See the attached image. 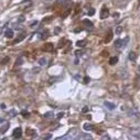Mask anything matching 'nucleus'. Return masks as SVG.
<instances>
[{"label": "nucleus", "mask_w": 140, "mask_h": 140, "mask_svg": "<svg viewBox=\"0 0 140 140\" xmlns=\"http://www.w3.org/2000/svg\"><path fill=\"white\" fill-rule=\"evenodd\" d=\"M75 131H77L76 128H73L72 130H69L68 132H67V135H65V136H62V137H58V140H61V139H74V138H77V133H74Z\"/></svg>", "instance_id": "nucleus-1"}, {"label": "nucleus", "mask_w": 140, "mask_h": 140, "mask_svg": "<svg viewBox=\"0 0 140 140\" xmlns=\"http://www.w3.org/2000/svg\"><path fill=\"white\" fill-rule=\"evenodd\" d=\"M129 41V38H126L125 39V41L124 40H121V39H117L116 41H115V43H114V45L116 49H120V47H125L126 46V43Z\"/></svg>", "instance_id": "nucleus-2"}, {"label": "nucleus", "mask_w": 140, "mask_h": 140, "mask_svg": "<svg viewBox=\"0 0 140 140\" xmlns=\"http://www.w3.org/2000/svg\"><path fill=\"white\" fill-rule=\"evenodd\" d=\"M109 17V10H108V8H106V7H103V9L100 10V19H106V18H108Z\"/></svg>", "instance_id": "nucleus-3"}, {"label": "nucleus", "mask_w": 140, "mask_h": 140, "mask_svg": "<svg viewBox=\"0 0 140 140\" xmlns=\"http://www.w3.org/2000/svg\"><path fill=\"white\" fill-rule=\"evenodd\" d=\"M12 136L15 137V138H21V136H22V129H21L20 127H19V128H16V129L13 130Z\"/></svg>", "instance_id": "nucleus-4"}, {"label": "nucleus", "mask_w": 140, "mask_h": 140, "mask_svg": "<svg viewBox=\"0 0 140 140\" xmlns=\"http://www.w3.org/2000/svg\"><path fill=\"white\" fill-rule=\"evenodd\" d=\"M129 132H130V135L135 136V137H137V138H139L140 137V130L137 129V128H130Z\"/></svg>", "instance_id": "nucleus-5"}, {"label": "nucleus", "mask_w": 140, "mask_h": 140, "mask_svg": "<svg viewBox=\"0 0 140 140\" xmlns=\"http://www.w3.org/2000/svg\"><path fill=\"white\" fill-rule=\"evenodd\" d=\"M5 36L7 39H11V38H13V30L12 29H8V30H6V32H5Z\"/></svg>", "instance_id": "nucleus-6"}, {"label": "nucleus", "mask_w": 140, "mask_h": 140, "mask_svg": "<svg viewBox=\"0 0 140 140\" xmlns=\"http://www.w3.org/2000/svg\"><path fill=\"white\" fill-rule=\"evenodd\" d=\"M83 128H84V130H86V131H93L95 129V127L92 124H84Z\"/></svg>", "instance_id": "nucleus-7"}, {"label": "nucleus", "mask_w": 140, "mask_h": 140, "mask_svg": "<svg viewBox=\"0 0 140 140\" xmlns=\"http://www.w3.org/2000/svg\"><path fill=\"white\" fill-rule=\"evenodd\" d=\"M104 105L109 109V110H113V109L116 108V105L115 104H113V103H110V102H106V100L104 102Z\"/></svg>", "instance_id": "nucleus-8"}, {"label": "nucleus", "mask_w": 140, "mask_h": 140, "mask_svg": "<svg viewBox=\"0 0 140 140\" xmlns=\"http://www.w3.org/2000/svg\"><path fill=\"white\" fill-rule=\"evenodd\" d=\"M53 50H54V45L52 43H47L44 46V51H46V52H52Z\"/></svg>", "instance_id": "nucleus-9"}, {"label": "nucleus", "mask_w": 140, "mask_h": 140, "mask_svg": "<svg viewBox=\"0 0 140 140\" xmlns=\"http://www.w3.org/2000/svg\"><path fill=\"white\" fill-rule=\"evenodd\" d=\"M117 62H118V57L117 56H113V57L109 58V64H110V65H115Z\"/></svg>", "instance_id": "nucleus-10"}, {"label": "nucleus", "mask_w": 140, "mask_h": 140, "mask_svg": "<svg viewBox=\"0 0 140 140\" xmlns=\"http://www.w3.org/2000/svg\"><path fill=\"white\" fill-rule=\"evenodd\" d=\"M78 139H92V136L88 133H84V135H78L77 136Z\"/></svg>", "instance_id": "nucleus-11"}, {"label": "nucleus", "mask_w": 140, "mask_h": 140, "mask_svg": "<svg viewBox=\"0 0 140 140\" xmlns=\"http://www.w3.org/2000/svg\"><path fill=\"white\" fill-rule=\"evenodd\" d=\"M128 58H129L130 61H136L137 54H136L135 52H130V53H129V55H128Z\"/></svg>", "instance_id": "nucleus-12"}, {"label": "nucleus", "mask_w": 140, "mask_h": 140, "mask_svg": "<svg viewBox=\"0 0 140 140\" xmlns=\"http://www.w3.org/2000/svg\"><path fill=\"white\" fill-rule=\"evenodd\" d=\"M39 64H40V66H46V64H47V61H46V58H44V57H41L40 60H39Z\"/></svg>", "instance_id": "nucleus-13"}, {"label": "nucleus", "mask_w": 140, "mask_h": 140, "mask_svg": "<svg viewBox=\"0 0 140 140\" xmlns=\"http://www.w3.org/2000/svg\"><path fill=\"white\" fill-rule=\"evenodd\" d=\"M125 1H127V0H113L114 5H116V6H122Z\"/></svg>", "instance_id": "nucleus-14"}, {"label": "nucleus", "mask_w": 140, "mask_h": 140, "mask_svg": "<svg viewBox=\"0 0 140 140\" xmlns=\"http://www.w3.org/2000/svg\"><path fill=\"white\" fill-rule=\"evenodd\" d=\"M85 44H86V40H81V41H77L76 45L78 47H83V46H85Z\"/></svg>", "instance_id": "nucleus-15"}, {"label": "nucleus", "mask_w": 140, "mask_h": 140, "mask_svg": "<svg viewBox=\"0 0 140 140\" xmlns=\"http://www.w3.org/2000/svg\"><path fill=\"white\" fill-rule=\"evenodd\" d=\"M128 114H129L131 117H132V116H133V117H137V116H138V113H137V111H136L133 108H132V109H130V110L128 111Z\"/></svg>", "instance_id": "nucleus-16"}, {"label": "nucleus", "mask_w": 140, "mask_h": 140, "mask_svg": "<svg viewBox=\"0 0 140 140\" xmlns=\"http://www.w3.org/2000/svg\"><path fill=\"white\" fill-rule=\"evenodd\" d=\"M54 116V114H53V111H49V113H45L43 115L44 118H51V117Z\"/></svg>", "instance_id": "nucleus-17"}, {"label": "nucleus", "mask_w": 140, "mask_h": 140, "mask_svg": "<svg viewBox=\"0 0 140 140\" xmlns=\"http://www.w3.org/2000/svg\"><path fill=\"white\" fill-rule=\"evenodd\" d=\"M111 38H113V32H111V31H109L108 35H107V38L105 39V42H106V43H108V42L111 40Z\"/></svg>", "instance_id": "nucleus-18"}, {"label": "nucleus", "mask_w": 140, "mask_h": 140, "mask_svg": "<svg viewBox=\"0 0 140 140\" xmlns=\"http://www.w3.org/2000/svg\"><path fill=\"white\" fill-rule=\"evenodd\" d=\"M24 36H26V34H24V33H23V34H21V35H20V38L16 39V40L13 41V43H18V42H21V41L24 39Z\"/></svg>", "instance_id": "nucleus-19"}, {"label": "nucleus", "mask_w": 140, "mask_h": 140, "mask_svg": "<svg viewBox=\"0 0 140 140\" xmlns=\"http://www.w3.org/2000/svg\"><path fill=\"white\" fill-rule=\"evenodd\" d=\"M22 63H23V57H19L16 62V65H22Z\"/></svg>", "instance_id": "nucleus-20"}, {"label": "nucleus", "mask_w": 140, "mask_h": 140, "mask_svg": "<svg viewBox=\"0 0 140 140\" xmlns=\"http://www.w3.org/2000/svg\"><path fill=\"white\" fill-rule=\"evenodd\" d=\"M23 21H24V16H19L18 18H17V22H18V23L23 22Z\"/></svg>", "instance_id": "nucleus-21"}, {"label": "nucleus", "mask_w": 140, "mask_h": 140, "mask_svg": "<svg viewBox=\"0 0 140 140\" xmlns=\"http://www.w3.org/2000/svg\"><path fill=\"white\" fill-rule=\"evenodd\" d=\"M83 23L86 24V26H88V27H93V23H92L89 20H83Z\"/></svg>", "instance_id": "nucleus-22"}, {"label": "nucleus", "mask_w": 140, "mask_h": 140, "mask_svg": "<svg viewBox=\"0 0 140 140\" xmlns=\"http://www.w3.org/2000/svg\"><path fill=\"white\" fill-rule=\"evenodd\" d=\"M47 34H49V32H47V31H45V32H43V33H42V36H41V39H42V40L46 39V38H47Z\"/></svg>", "instance_id": "nucleus-23"}, {"label": "nucleus", "mask_w": 140, "mask_h": 140, "mask_svg": "<svg viewBox=\"0 0 140 140\" xmlns=\"http://www.w3.org/2000/svg\"><path fill=\"white\" fill-rule=\"evenodd\" d=\"M121 27H117V29H116V31H115V32H116V34H120V32H121Z\"/></svg>", "instance_id": "nucleus-24"}, {"label": "nucleus", "mask_w": 140, "mask_h": 140, "mask_svg": "<svg viewBox=\"0 0 140 140\" xmlns=\"http://www.w3.org/2000/svg\"><path fill=\"white\" fill-rule=\"evenodd\" d=\"M22 115H23V117H26V118H28V117H29V113H28V111H26V110H23V111H22V113H21Z\"/></svg>", "instance_id": "nucleus-25"}, {"label": "nucleus", "mask_w": 140, "mask_h": 140, "mask_svg": "<svg viewBox=\"0 0 140 140\" xmlns=\"http://www.w3.org/2000/svg\"><path fill=\"white\" fill-rule=\"evenodd\" d=\"M95 13V10L93 9V8H91V9H89V11H88V16H93Z\"/></svg>", "instance_id": "nucleus-26"}, {"label": "nucleus", "mask_w": 140, "mask_h": 140, "mask_svg": "<svg viewBox=\"0 0 140 140\" xmlns=\"http://www.w3.org/2000/svg\"><path fill=\"white\" fill-rule=\"evenodd\" d=\"M87 111H88V107H86V106H85L84 108H82V113L85 114V113H87Z\"/></svg>", "instance_id": "nucleus-27"}, {"label": "nucleus", "mask_w": 140, "mask_h": 140, "mask_svg": "<svg viewBox=\"0 0 140 140\" xmlns=\"http://www.w3.org/2000/svg\"><path fill=\"white\" fill-rule=\"evenodd\" d=\"M8 61H9V57H5L4 60L1 61V64H6V62H8Z\"/></svg>", "instance_id": "nucleus-28"}, {"label": "nucleus", "mask_w": 140, "mask_h": 140, "mask_svg": "<svg viewBox=\"0 0 140 140\" xmlns=\"http://www.w3.org/2000/svg\"><path fill=\"white\" fill-rule=\"evenodd\" d=\"M6 27H7V24H6V26H4V27H1V28H0V34H1V33L4 32V30H5V28H6Z\"/></svg>", "instance_id": "nucleus-29"}, {"label": "nucleus", "mask_w": 140, "mask_h": 140, "mask_svg": "<svg viewBox=\"0 0 140 140\" xmlns=\"http://www.w3.org/2000/svg\"><path fill=\"white\" fill-rule=\"evenodd\" d=\"M15 114H16V111H15V110H11V111H10V115H11L10 117H15Z\"/></svg>", "instance_id": "nucleus-30"}, {"label": "nucleus", "mask_w": 140, "mask_h": 140, "mask_svg": "<svg viewBox=\"0 0 140 140\" xmlns=\"http://www.w3.org/2000/svg\"><path fill=\"white\" fill-rule=\"evenodd\" d=\"M69 11H71V10H67V11H66L65 13H64V15H63V18H65V17H66V16L68 15V13H69Z\"/></svg>", "instance_id": "nucleus-31"}, {"label": "nucleus", "mask_w": 140, "mask_h": 140, "mask_svg": "<svg viewBox=\"0 0 140 140\" xmlns=\"http://www.w3.org/2000/svg\"><path fill=\"white\" fill-rule=\"evenodd\" d=\"M36 24H38V21H33L31 23V27H34V26H36Z\"/></svg>", "instance_id": "nucleus-32"}, {"label": "nucleus", "mask_w": 140, "mask_h": 140, "mask_svg": "<svg viewBox=\"0 0 140 140\" xmlns=\"http://www.w3.org/2000/svg\"><path fill=\"white\" fill-rule=\"evenodd\" d=\"M64 116V113H60L57 115V118H61V117H63Z\"/></svg>", "instance_id": "nucleus-33"}, {"label": "nucleus", "mask_w": 140, "mask_h": 140, "mask_svg": "<svg viewBox=\"0 0 140 140\" xmlns=\"http://www.w3.org/2000/svg\"><path fill=\"white\" fill-rule=\"evenodd\" d=\"M84 80H85V81H84L85 83H88V82H89V78H88V77H85Z\"/></svg>", "instance_id": "nucleus-34"}, {"label": "nucleus", "mask_w": 140, "mask_h": 140, "mask_svg": "<svg viewBox=\"0 0 140 140\" xmlns=\"http://www.w3.org/2000/svg\"><path fill=\"white\" fill-rule=\"evenodd\" d=\"M60 32V29H58V28H56V29H55V33H58Z\"/></svg>", "instance_id": "nucleus-35"}, {"label": "nucleus", "mask_w": 140, "mask_h": 140, "mask_svg": "<svg viewBox=\"0 0 140 140\" xmlns=\"http://www.w3.org/2000/svg\"><path fill=\"white\" fill-rule=\"evenodd\" d=\"M50 138H51V135H47V136L45 137V139H50Z\"/></svg>", "instance_id": "nucleus-36"}, {"label": "nucleus", "mask_w": 140, "mask_h": 140, "mask_svg": "<svg viewBox=\"0 0 140 140\" xmlns=\"http://www.w3.org/2000/svg\"><path fill=\"white\" fill-rule=\"evenodd\" d=\"M103 138H104V139H109V137H108V136H104Z\"/></svg>", "instance_id": "nucleus-37"}, {"label": "nucleus", "mask_w": 140, "mask_h": 140, "mask_svg": "<svg viewBox=\"0 0 140 140\" xmlns=\"http://www.w3.org/2000/svg\"><path fill=\"white\" fill-rule=\"evenodd\" d=\"M1 108H2V109H5V108H6V106H5V104H2V105H1Z\"/></svg>", "instance_id": "nucleus-38"}, {"label": "nucleus", "mask_w": 140, "mask_h": 140, "mask_svg": "<svg viewBox=\"0 0 140 140\" xmlns=\"http://www.w3.org/2000/svg\"><path fill=\"white\" fill-rule=\"evenodd\" d=\"M5 121V119H2V118H0V122H4Z\"/></svg>", "instance_id": "nucleus-39"}, {"label": "nucleus", "mask_w": 140, "mask_h": 140, "mask_svg": "<svg viewBox=\"0 0 140 140\" xmlns=\"http://www.w3.org/2000/svg\"><path fill=\"white\" fill-rule=\"evenodd\" d=\"M0 135H1V132H0Z\"/></svg>", "instance_id": "nucleus-40"}]
</instances>
